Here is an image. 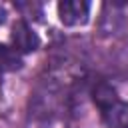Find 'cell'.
<instances>
[{
  "label": "cell",
  "instance_id": "cell-2",
  "mask_svg": "<svg viewBox=\"0 0 128 128\" xmlns=\"http://www.w3.org/2000/svg\"><path fill=\"white\" fill-rule=\"evenodd\" d=\"M56 10H58V20L64 26L86 24V20L90 16V4L84 2V0H64V2H58Z\"/></svg>",
  "mask_w": 128,
  "mask_h": 128
},
{
  "label": "cell",
  "instance_id": "cell-4",
  "mask_svg": "<svg viewBox=\"0 0 128 128\" xmlns=\"http://www.w3.org/2000/svg\"><path fill=\"white\" fill-rule=\"evenodd\" d=\"M22 54H18L12 46L2 44L0 42V74H8V72H16L22 68Z\"/></svg>",
  "mask_w": 128,
  "mask_h": 128
},
{
  "label": "cell",
  "instance_id": "cell-1",
  "mask_svg": "<svg viewBox=\"0 0 128 128\" xmlns=\"http://www.w3.org/2000/svg\"><path fill=\"white\" fill-rule=\"evenodd\" d=\"M92 102L100 110L102 122L108 128H128V102L118 98V92L106 80H98L92 90Z\"/></svg>",
  "mask_w": 128,
  "mask_h": 128
},
{
  "label": "cell",
  "instance_id": "cell-3",
  "mask_svg": "<svg viewBox=\"0 0 128 128\" xmlns=\"http://www.w3.org/2000/svg\"><path fill=\"white\" fill-rule=\"evenodd\" d=\"M12 48L18 54H26V52H34L40 46V38L36 36V32L30 28V24L26 20H16L12 26Z\"/></svg>",
  "mask_w": 128,
  "mask_h": 128
}]
</instances>
